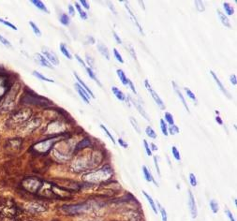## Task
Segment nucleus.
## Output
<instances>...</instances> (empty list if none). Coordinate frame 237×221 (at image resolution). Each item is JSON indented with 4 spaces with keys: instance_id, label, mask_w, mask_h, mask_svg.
I'll return each instance as SVG.
<instances>
[{
    "instance_id": "e433bc0d",
    "label": "nucleus",
    "mask_w": 237,
    "mask_h": 221,
    "mask_svg": "<svg viewBox=\"0 0 237 221\" xmlns=\"http://www.w3.org/2000/svg\"><path fill=\"white\" fill-rule=\"evenodd\" d=\"M185 91H186L187 94V97H189V98H190L193 100V101H195L196 103H197V98H196L195 95L191 92V90H190V89H188V88H187V87H185Z\"/></svg>"
},
{
    "instance_id": "c756f323",
    "label": "nucleus",
    "mask_w": 237,
    "mask_h": 221,
    "mask_svg": "<svg viewBox=\"0 0 237 221\" xmlns=\"http://www.w3.org/2000/svg\"><path fill=\"white\" fill-rule=\"evenodd\" d=\"M86 71H87V74H88V75H89V77H90L91 79H93V80H94V81H96V82H97V83H98V84H99V85L101 86V84H100V83L99 82V80L97 79V77H96V76H95V73L93 72L92 69H91V68H86Z\"/></svg>"
},
{
    "instance_id": "0eeeda50",
    "label": "nucleus",
    "mask_w": 237,
    "mask_h": 221,
    "mask_svg": "<svg viewBox=\"0 0 237 221\" xmlns=\"http://www.w3.org/2000/svg\"><path fill=\"white\" fill-rule=\"evenodd\" d=\"M210 74H211L212 76H213V78H214V80L216 81V84L218 85V87H219V89L223 92V94H225V96L228 98H231V96H230V93L225 89V87H224V85L222 84V83L220 82V80L218 78V76H216V74H215V72L214 71H212V70H210Z\"/></svg>"
},
{
    "instance_id": "2f4dec72",
    "label": "nucleus",
    "mask_w": 237,
    "mask_h": 221,
    "mask_svg": "<svg viewBox=\"0 0 237 221\" xmlns=\"http://www.w3.org/2000/svg\"><path fill=\"white\" fill-rule=\"evenodd\" d=\"M172 152H173V155L174 157V158L177 160V161H180L181 160V157H180V153L179 151L177 150V148L175 146H173L172 147Z\"/></svg>"
},
{
    "instance_id": "4468645a",
    "label": "nucleus",
    "mask_w": 237,
    "mask_h": 221,
    "mask_svg": "<svg viewBox=\"0 0 237 221\" xmlns=\"http://www.w3.org/2000/svg\"><path fill=\"white\" fill-rule=\"evenodd\" d=\"M125 7H126V9L127 10L128 13H130V16H131V18H132V20H133V22H134L135 24H136V25L138 26V28H139L140 32L141 33V34H144V31H143V29H141V25H140V24L138 23V21H137V18H136V17H135V15L133 14V12H132L131 9L130 8V6H128V5H127V3H126Z\"/></svg>"
},
{
    "instance_id": "603ef678",
    "label": "nucleus",
    "mask_w": 237,
    "mask_h": 221,
    "mask_svg": "<svg viewBox=\"0 0 237 221\" xmlns=\"http://www.w3.org/2000/svg\"><path fill=\"white\" fill-rule=\"evenodd\" d=\"M81 4H82L86 10H89L90 9V7L88 6V4H87V2L85 1V0H82V1H81Z\"/></svg>"
},
{
    "instance_id": "a211bd4d",
    "label": "nucleus",
    "mask_w": 237,
    "mask_h": 221,
    "mask_svg": "<svg viewBox=\"0 0 237 221\" xmlns=\"http://www.w3.org/2000/svg\"><path fill=\"white\" fill-rule=\"evenodd\" d=\"M32 4L35 5V7H37L38 9H39L40 10H42V11H45L47 13H49V10L48 9L46 8V6L41 2V1H39V0H32Z\"/></svg>"
},
{
    "instance_id": "f03ea898",
    "label": "nucleus",
    "mask_w": 237,
    "mask_h": 221,
    "mask_svg": "<svg viewBox=\"0 0 237 221\" xmlns=\"http://www.w3.org/2000/svg\"><path fill=\"white\" fill-rule=\"evenodd\" d=\"M86 209V207L84 204H78V205H71V206H64L63 210L67 213L70 214V215H78L84 212Z\"/></svg>"
},
{
    "instance_id": "f8f14e48",
    "label": "nucleus",
    "mask_w": 237,
    "mask_h": 221,
    "mask_svg": "<svg viewBox=\"0 0 237 221\" xmlns=\"http://www.w3.org/2000/svg\"><path fill=\"white\" fill-rule=\"evenodd\" d=\"M173 88H174V91L176 92V94L178 95V97L180 98V99L182 100V103H183V105L185 106V108H186V110L189 112V110H188V106H187V102H186V100H185V98H184V97H183V95H182V93H181V91L179 90V88H178V86H177V84H175L174 82H173Z\"/></svg>"
},
{
    "instance_id": "4d7b16f0",
    "label": "nucleus",
    "mask_w": 237,
    "mask_h": 221,
    "mask_svg": "<svg viewBox=\"0 0 237 221\" xmlns=\"http://www.w3.org/2000/svg\"><path fill=\"white\" fill-rule=\"evenodd\" d=\"M216 122H218V123L219 125H223V121H222V120H221V118H220V117H219L218 115L216 117Z\"/></svg>"
},
{
    "instance_id": "c03bdc74",
    "label": "nucleus",
    "mask_w": 237,
    "mask_h": 221,
    "mask_svg": "<svg viewBox=\"0 0 237 221\" xmlns=\"http://www.w3.org/2000/svg\"><path fill=\"white\" fill-rule=\"evenodd\" d=\"M225 213H226V215H227V217H229V219H230V220H231V221H235L234 217H233V214H232V212L230 211L229 209H225Z\"/></svg>"
},
{
    "instance_id": "aec40b11",
    "label": "nucleus",
    "mask_w": 237,
    "mask_h": 221,
    "mask_svg": "<svg viewBox=\"0 0 237 221\" xmlns=\"http://www.w3.org/2000/svg\"><path fill=\"white\" fill-rule=\"evenodd\" d=\"M132 102H133V104L135 105V107H136V108L138 109V111H139V112L141 113V115H143V116H144V118L147 120V121H149V117H148V115H147V113L145 112V111L144 110L143 107H141L140 104H138L136 101H132Z\"/></svg>"
},
{
    "instance_id": "5701e85b",
    "label": "nucleus",
    "mask_w": 237,
    "mask_h": 221,
    "mask_svg": "<svg viewBox=\"0 0 237 221\" xmlns=\"http://www.w3.org/2000/svg\"><path fill=\"white\" fill-rule=\"evenodd\" d=\"M60 50L61 52H62L63 55L67 57V58H69V59H71V55H70V52H69V50L67 49V47L64 45V44H60Z\"/></svg>"
},
{
    "instance_id": "c9c22d12",
    "label": "nucleus",
    "mask_w": 237,
    "mask_h": 221,
    "mask_svg": "<svg viewBox=\"0 0 237 221\" xmlns=\"http://www.w3.org/2000/svg\"><path fill=\"white\" fill-rule=\"evenodd\" d=\"M194 4H195L196 8H197V10H198L200 12L204 11L205 8H204V3H202L201 1H195Z\"/></svg>"
},
{
    "instance_id": "a18cd8bd",
    "label": "nucleus",
    "mask_w": 237,
    "mask_h": 221,
    "mask_svg": "<svg viewBox=\"0 0 237 221\" xmlns=\"http://www.w3.org/2000/svg\"><path fill=\"white\" fill-rule=\"evenodd\" d=\"M154 162H155V166H156V169H157V171H158V175H160V171H159V166H158V159H157V157H154Z\"/></svg>"
},
{
    "instance_id": "9d476101",
    "label": "nucleus",
    "mask_w": 237,
    "mask_h": 221,
    "mask_svg": "<svg viewBox=\"0 0 237 221\" xmlns=\"http://www.w3.org/2000/svg\"><path fill=\"white\" fill-rule=\"evenodd\" d=\"M74 76H75V78L77 79V81H78L79 84H80L81 86H82V87H83V88H84V90H85V91H86L87 93H88V94H90V96H91L92 98H95V96H94V94H93V92H92V91L90 90V88L88 87V86H87V85L85 84V83H84V82H83V80H81V78H80V77L78 76V74H77V73H75V72H74Z\"/></svg>"
},
{
    "instance_id": "1a4fd4ad",
    "label": "nucleus",
    "mask_w": 237,
    "mask_h": 221,
    "mask_svg": "<svg viewBox=\"0 0 237 221\" xmlns=\"http://www.w3.org/2000/svg\"><path fill=\"white\" fill-rule=\"evenodd\" d=\"M216 12H218V17H219V19H220V22L222 23V24H223V25H225L226 27H228V28H231V27H232V25H231V24H230V21H229L228 17L225 16L224 13H222L219 10H218V11H216Z\"/></svg>"
},
{
    "instance_id": "393cba45",
    "label": "nucleus",
    "mask_w": 237,
    "mask_h": 221,
    "mask_svg": "<svg viewBox=\"0 0 237 221\" xmlns=\"http://www.w3.org/2000/svg\"><path fill=\"white\" fill-rule=\"evenodd\" d=\"M75 7H76V9H77V10H78V12H79V14H80L81 18H82L83 20H86V19H87V14H86V12L84 11V10H82V8H81V6H80L78 3H75Z\"/></svg>"
},
{
    "instance_id": "cd10ccee",
    "label": "nucleus",
    "mask_w": 237,
    "mask_h": 221,
    "mask_svg": "<svg viewBox=\"0 0 237 221\" xmlns=\"http://www.w3.org/2000/svg\"><path fill=\"white\" fill-rule=\"evenodd\" d=\"M160 129H161L162 133H163L165 136H168V134H169L168 128H167V125H166V123H165V121L163 119L160 120Z\"/></svg>"
},
{
    "instance_id": "9b49d317",
    "label": "nucleus",
    "mask_w": 237,
    "mask_h": 221,
    "mask_svg": "<svg viewBox=\"0 0 237 221\" xmlns=\"http://www.w3.org/2000/svg\"><path fill=\"white\" fill-rule=\"evenodd\" d=\"M98 49L99 51V52L107 60H110V53H109V51H108V48L102 43H99L98 44Z\"/></svg>"
},
{
    "instance_id": "49530a36",
    "label": "nucleus",
    "mask_w": 237,
    "mask_h": 221,
    "mask_svg": "<svg viewBox=\"0 0 237 221\" xmlns=\"http://www.w3.org/2000/svg\"><path fill=\"white\" fill-rule=\"evenodd\" d=\"M118 143H119V144H120L122 147H124V148H127V146H128V145H127V143H125L124 140H122L121 138L118 140Z\"/></svg>"
},
{
    "instance_id": "79ce46f5",
    "label": "nucleus",
    "mask_w": 237,
    "mask_h": 221,
    "mask_svg": "<svg viewBox=\"0 0 237 221\" xmlns=\"http://www.w3.org/2000/svg\"><path fill=\"white\" fill-rule=\"evenodd\" d=\"M144 148H145V151H146L147 156H149V157L152 156V151H151L150 147H149V145H148V143H147V142H146L145 140H144Z\"/></svg>"
},
{
    "instance_id": "09e8293b",
    "label": "nucleus",
    "mask_w": 237,
    "mask_h": 221,
    "mask_svg": "<svg viewBox=\"0 0 237 221\" xmlns=\"http://www.w3.org/2000/svg\"><path fill=\"white\" fill-rule=\"evenodd\" d=\"M230 79H231V83L233 84V85H236L237 84V81H236V75H231V77H230Z\"/></svg>"
},
{
    "instance_id": "c85d7f7f",
    "label": "nucleus",
    "mask_w": 237,
    "mask_h": 221,
    "mask_svg": "<svg viewBox=\"0 0 237 221\" xmlns=\"http://www.w3.org/2000/svg\"><path fill=\"white\" fill-rule=\"evenodd\" d=\"M158 209L160 211V214H161V218H162V221H167V212L165 211V209L160 205L159 203H158Z\"/></svg>"
},
{
    "instance_id": "4be33fe9",
    "label": "nucleus",
    "mask_w": 237,
    "mask_h": 221,
    "mask_svg": "<svg viewBox=\"0 0 237 221\" xmlns=\"http://www.w3.org/2000/svg\"><path fill=\"white\" fill-rule=\"evenodd\" d=\"M33 75L34 76H36L38 79H39V80H41V81H45V82H50V83H55V81H53V80H51V79H48V78H46V77H44L43 75H41L40 74V73H39V72H37V71H34L33 72Z\"/></svg>"
},
{
    "instance_id": "72a5a7b5",
    "label": "nucleus",
    "mask_w": 237,
    "mask_h": 221,
    "mask_svg": "<svg viewBox=\"0 0 237 221\" xmlns=\"http://www.w3.org/2000/svg\"><path fill=\"white\" fill-rule=\"evenodd\" d=\"M29 24L31 25V27H32L34 33H35V34H36L37 36H39V37L41 36V32H40V30L39 29V27H38V26H37L35 24H34L33 22H29Z\"/></svg>"
},
{
    "instance_id": "7ed1b4c3",
    "label": "nucleus",
    "mask_w": 237,
    "mask_h": 221,
    "mask_svg": "<svg viewBox=\"0 0 237 221\" xmlns=\"http://www.w3.org/2000/svg\"><path fill=\"white\" fill-rule=\"evenodd\" d=\"M144 84H145V86H146V88H147V90L149 91V93H150V95L152 96V98H154V100H155V102L157 103L160 108L162 109V110H165V106H164V104H163V102H162V100H161V98H159V96L158 95L157 93H156L153 89H152V87H151V85L149 84V83H148V81L147 80H145V82H144Z\"/></svg>"
},
{
    "instance_id": "423d86ee",
    "label": "nucleus",
    "mask_w": 237,
    "mask_h": 221,
    "mask_svg": "<svg viewBox=\"0 0 237 221\" xmlns=\"http://www.w3.org/2000/svg\"><path fill=\"white\" fill-rule=\"evenodd\" d=\"M42 53L45 55V58H47V59L49 60V61H51L53 65L57 66L59 64L58 57L56 56V53H53L52 52H49V51H47V50H43L42 51Z\"/></svg>"
},
{
    "instance_id": "7c9ffc66",
    "label": "nucleus",
    "mask_w": 237,
    "mask_h": 221,
    "mask_svg": "<svg viewBox=\"0 0 237 221\" xmlns=\"http://www.w3.org/2000/svg\"><path fill=\"white\" fill-rule=\"evenodd\" d=\"M60 23L64 25H69L70 24V18L67 14H62L60 17Z\"/></svg>"
},
{
    "instance_id": "a878e982",
    "label": "nucleus",
    "mask_w": 237,
    "mask_h": 221,
    "mask_svg": "<svg viewBox=\"0 0 237 221\" xmlns=\"http://www.w3.org/2000/svg\"><path fill=\"white\" fill-rule=\"evenodd\" d=\"M145 132H146V135L148 137H150L152 139H156V138H157V134H156L155 130L151 128V126H147L146 129H145Z\"/></svg>"
},
{
    "instance_id": "39448f33",
    "label": "nucleus",
    "mask_w": 237,
    "mask_h": 221,
    "mask_svg": "<svg viewBox=\"0 0 237 221\" xmlns=\"http://www.w3.org/2000/svg\"><path fill=\"white\" fill-rule=\"evenodd\" d=\"M27 118H28V113H25L24 112H19L11 117V121L13 123H22Z\"/></svg>"
},
{
    "instance_id": "2eb2a0df",
    "label": "nucleus",
    "mask_w": 237,
    "mask_h": 221,
    "mask_svg": "<svg viewBox=\"0 0 237 221\" xmlns=\"http://www.w3.org/2000/svg\"><path fill=\"white\" fill-rule=\"evenodd\" d=\"M112 91L114 94V96L116 97L117 99L121 100V101H124L126 98H125V95L123 94V92L120 91L117 87H116V86H113V87H112Z\"/></svg>"
},
{
    "instance_id": "864d4df0",
    "label": "nucleus",
    "mask_w": 237,
    "mask_h": 221,
    "mask_svg": "<svg viewBox=\"0 0 237 221\" xmlns=\"http://www.w3.org/2000/svg\"><path fill=\"white\" fill-rule=\"evenodd\" d=\"M69 10H70V14L71 16H74V14H75V10H74L73 7H72L71 5L69 6Z\"/></svg>"
},
{
    "instance_id": "6e6552de",
    "label": "nucleus",
    "mask_w": 237,
    "mask_h": 221,
    "mask_svg": "<svg viewBox=\"0 0 237 221\" xmlns=\"http://www.w3.org/2000/svg\"><path fill=\"white\" fill-rule=\"evenodd\" d=\"M75 88L77 89V91H78V93L80 94V96H81V98H82L84 101L86 102V103H89V100H88V98H90V95H88V94H87V92L82 87V86H81L79 84H75Z\"/></svg>"
},
{
    "instance_id": "6e6d98bb",
    "label": "nucleus",
    "mask_w": 237,
    "mask_h": 221,
    "mask_svg": "<svg viewBox=\"0 0 237 221\" xmlns=\"http://www.w3.org/2000/svg\"><path fill=\"white\" fill-rule=\"evenodd\" d=\"M75 57H76V59L78 60V61H79V62H80L81 64H82V65H83L84 67H85V64H84V62L83 61V59H81V57H80V56H79L78 55H75Z\"/></svg>"
},
{
    "instance_id": "3c124183",
    "label": "nucleus",
    "mask_w": 237,
    "mask_h": 221,
    "mask_svg": "<svg viewBox=\"0 0 237 221\" xmlns=\"http://www.w3.org/2000/svg\"><path fill=\"white\" fill-rule=\"evenodd\" d=\"M128 84H130V89L132 90V92H133L134 94H136V93H137V92H136V89H135L134 85H133V84H132V82L130 81V80H128Z\"/></svg>"
},
{
    "instance_id": "412c9836",
    "label": "nucleus",
    "mask_w": 237,
    "mask_h": 221,
    "mask_svg": "<svg viewBox=\"0 0 237 221\" xmlns=\"http://www.w3.org/2000/svg\"><path fill=\"white\" fill-rule=\"evenodd\" d=\"M210 208H211L212 212L214 214H216L218 212V203H216V200H210Z\"/></svg>"
},
{
    "instance_id": "ddd939ff",
    "label": "nucleus",
    "mask_w": 237,
    "mask_h": 221,
    "mask_svg": "<svg viewBox=\"0 0 237 221\" xmlns=\"http://www.w3.org/2000/svg\"><path fill=\"white\" fill-rule=\"evenodd\" d=\"M143 172H144V175L145 180L147 181V182H154L156 186H158V183L154 180V178H153L152 174H151V172L149 171L148 169L146 168V166H143Z\"/></svg>"
},
{
    "instance_id": "6ab92c4d",
    "label": "nucleus",
    "mask_w": 237,
    "mask_h": 221,
    "mask_svg": "<svg viewBox=\"0 0 237 221\" xmlns=\"http://www.w3.org/2000/svg\"><path fill=\"white\" fill-rule=\"evenodd\" d=\"M116 73H117V75H118L119 79L121 80V83H122V84H123L124 85L128 84V79L126 77V75H125V73H124L123 70H122V69H117V70H116Z\"/></svg>"
},
{
    "instance_id": "a19ab883",
    "label": "nucleus",
    "mask_w": 237,
    "mask_h": 221,
    "mask_svg": "<svg viewBox=\"0 0 237 221\" xmlns=\"http://www.w3.org/2000/svg\"><path fill=\"white\" fill-rule=\"evenodd\" d=\"M113 53H114V56H116V58L117 59V61H119L120 63H124L123 58H122L121 55L118 52V51L116 49H113Z\"/></svg>"
},
{
    "instance_id": "dca6fc26",
    "label": "nucleus",
    "mask_w": 237,
    "mask_h": 221,
    "mask_svg": "<svg viewBox=\"0 0 237 221\" xmlns=\"http://www.w3.org/2000/svg\"><path fill=\"white\" fill-rule=\"evenodd\" d=\"M143 194L144 195V197L146 198V200H147V202L149 203V204L151 205V208H152V210L154 211V213H155V214H158V209H157V207H156V204H155V203H154V200H153L152 197H151L150 195H148V194H147L145 191H143Z\"/></svg>"
},
{
    "instance_id": "473e14b6",
    "label": "nucleus",
    "mask_w": 237,
    "mask_h": 221,
    "mask_svg": "<svg viewBox=\"0 0 237 221\" xmlns=\"http://www.w3.org/2000/svg\"><path fill=\"white\" fill-rule=\"evenodd\" d=\"M168 132H170V134H172V135H175V134L179 133V128L177 126L173 125L170 126V129H168Z\"/></svg>"
},
{
    "instance_id": "f257e3e1",
    "label": "nucleus",
    "mask_w": 237,
    "mask_h": 221,
    "mask_svg": "<svg viewBox=\"0 0 237 221\" xmlns=\"http://www.w3.org/2000/svg\"><path fill=\"white\" fill-rule=\"evenodd\" d=\"M23 186L26 190H28L30 192H36L37 190H39V188L41 185L39 184V181L37 179L27 178V179L24 180Z\"/></svg>"
},
{
    "instance_id": "20e7f679",
    "label": "nucleus",
    "mask_w": 237,
    "mask_h": 221,
    "mask_svg": "<svg viewBox=\"0 0 237 221\" xmlns=\"http://www.w3.org/2000/svg\"><path fill=\"white\" fill-rule=\"evenodd\" d=\"M188 206H189V211H190V214H191V217L196 218L198 215V211H197V206H196V203H195V198L191 191H188Z\"/></svg>"
},
{
    "instance_id": "b1692460",
    "label": "nucleus",
    "mask_w": 237,
    "mask_h": 221,
    "mask_svg": "<svg viewBox=\"0 0 237 221\" xmlns=\"http://www.w3.org/2000/svg\"><path fill=\"white\" fill-rule=\"evenodd\" d=\"M130 121L132 125V126L134 128L135 131H136L138 134H141V129H140V126H138V122H137V120L136 119H134L133 117H130Z\"/></svg>"
},
{
    "instance_id": "8fccbe9b",
    "label": "nucleus",
    "mask_w": 237,
    "mask_h": 221,
    "mask_svg": "<svg viewBox=\"0 0 237 221\" xmlns=\"http://www.w3.org/2000/svg\"><path fill=\"white\" fill-rule=\"evenodd\" d=\"M86 60H87V62H88V64L91 66V67H93L94 66V62H93V59L88 55H86Z\"/></svg>"
},
{
    "instance_id": "37998d69",
    "label": "nucleus",
    "mask_w": 237,
    "mask_h": 221,
    "mask_svg": "<svg viewBox=\"0 0 237 221\" xmlns=\"http://www.w3.org/2000/svg\"><path fill=\"white\" fill-rule=\"evenodd\" d=\"M0 42H2V43H3L4 45H6V46H9V47H10V46H11L10 42L8 41V39L5 38L4 37H2L1 35H0Z\"/></svg>"
},
{
    "instance_id": "5fc2aeb1",
    "label": "nucleus",
    "mask_w": 237,
    "mask_h": 221,
    "mask_svg": "<svg viewBox=\"0 0 237 221\" xmlns=\"http://www.w3.org/2000/svg\"><path fill=\"white\" fill-rule=\"evenodd\" d=\"M113 37H114V38H116V41H117V43H119V44H121V43H122V41H121V39H120V38H119V37L117 36V34H116V32H113Z\"/></svg>"
},
{
    "instance_id": "f3484780",
    "label": "nucleus",
    "mask_w": 237,
    "mask_h": 221,
    "mask_svg": "<svg viewBox=\"0 0 237 221\" xmlns=\"http://www.w3.org/2000/svg\"><path fill=\"white\" fill-rule=\"evenodd\" d=\"M37 56V58H38V60L39 61V63L41 64L43 67H47V68H50V69H52L53 67L51 66V64L49 63V61L48 60H47L43 55H40V53H38V55H36Z\"/></svg>"
},
{
    "instance_id": "58836bf2",
    "label": "nucleus",
    "mask_w": 237,
    "mask_h": 221,
    "mask_svg": "<svg viewBox=\"0 0 237 221\" xmlns=\"http://www.w3.org/2000/svg\"><path fill=\"white\" fill-rule=\"evenodd\" d=\"M100 128H101V129H102L104 130V132H105V133L107 134V135H108V137H109V138L111 139V140H112V142H113V143H116V140H114V139H113V135H112V134L110 133V131H109V130H108V129H107L105 128V126H104L103 125H100Z\"/></svg>"
},
{
    "instance_id": "bb28decb",
    "label": "nucleus",
    "mask_w": 237,
    "mask_h": 221,
    "mask_svg": "<svg viewBox=\"0 0 237 221\" xmlns=\"http://www.w3.org/2000/svg\"><path fill=\"white\" fill-rule=\"evenodd\" d=\"M223 7H224V9H225V11H226V13L228 15H233V7L230 5L229 3H227V2H225L224 4H223Z\"/></svg>"
},
{
    "instance_id": "f704fd0d",
    "label": "nucleus",
    "mask_w": 237,
    "mask_h": 221,
    "mask_svg": "<svg viewBox=\"0 0 237 221\" xmlns=\"http://www.w3.org/2000/svg\"><path fill=\"white\" fill-rule=\"evenodd\" d=\"M165 120H166V121L169 123V125H171V126L174 125V120H173V115H171L170 112H166V113H165Z\"/></svg>"
},
{
    "instance_id": "13d9d810",
    "label": "nucleus",
    "mask_w": 237,
    "mask_h": 221,
    "mask_svg": "<svg viewBox=\"0 0 237 221\" xmlns=\"http://www.w3.org/2000/svg\"><path fill=\"white\" fill-rule=\"evenodd\" d=\"M150 145L152 146V149H153V150H158V147H157V145H156V144H154V143H151Z\"/></svg>"
},
{
    "instance_id": "de8ad7c7",
    "label": "nucleus",
    "mask_w": 237,
    "mask_h": 221,
    "mask_svg": "<svg viewBox=\"0 0 237 221\" xmlns=\"http://www.w3.org/2000/svg\"><path fill=\"white\" fill-rule=\"evenodd\" d=\"M35 98H37V96L35 97ZM29 101H30L29 103H33V101H35V102H36L37 100H35V99H34V100H32V99H29ZM35 104H36V103H35ZM37 105H46V102H45V101H39V100H38Z\"/></svg>"
},
{
    "instance_id": "ea45409f",
    "label": "nucleus",
    "mask_w": 237,
    "mask_h": 221,
    "mask_svg": "<svg viewBox=\"0 0 237 221\" xmlns=\"http://www.w3.org/2000/svg\"><path fill=\"white\" fill-rule=\"evenodd\" d=\"M0 23H2L3 24H5V25H7V26H9V27H10L11 29H13V30H17V27L15 25H13L12 24H10V23H9V22H7V21H5V20H3V19H0Z\"/></svg>"
},
{
    "instance_id": "4c0bfd02",
    "label": "nucleus",
    "mask_w": 237,
    "mask_h": 221,
    "mask_svg": "<svg viewBox=\"0 0 237 221\" xmlns=\"http://www.w3.org/2000/svg\"><path fill=\"white\" fill-rule=\"evenodd\" d=\"M189 182H190V185L192 186H197V180H196V176L193 173H189Z\"/></svg>"
}]
</instances>
